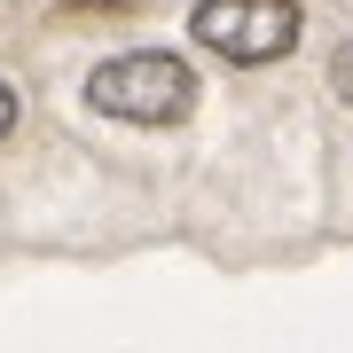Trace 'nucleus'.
<instances>
[{"label": "nucleus", "instance_id": "2", "mask_svg": "<svg viewBox=\"0 0 353 353\" xmlns=\"http://www.w3.org/2000/svg\"><path fill=\"white\" fill-rule=\"evenodd\" d=\"M189 32L228 63H275L299 48V8L290 0H196Z\"/></svg>", "mask_w": 353, "mask_h": 353}, {"label": "nucleus", "instance_id": "1", "mask_svg": "<svg viewBox=\"0 0 353 353\" xmlns=\"http://www.w3.org/2000/svg\"><path fill=\"white\" fill-rule=\"evenodd\" d=\"M87 102L102 118H126V126H181L196 102V71L181 63V55H110V63H94L87 79Z\"/></svg>", "mask_w": 353, "mask_h": 353}, {"label": "nucleus", "instance_id": "4", "mask_svg": "<svg viewBox=\"0 0 353 353\" xmlns=\"http://www.w3.org/2000/svg\"><path fill=\"white\" fill-rule=\"evenodd\" d=\"M8 126H16V94L0 87V134H8Z\"/></svg>", "mask_w": 353, "mask_h": 353}, {"label": "nucleus", "instance_id": "5", "mask_svg": "<svg viewBox=\"0 0 353 353\" xmlns=\"http://www.w3.org/2000/svg\"><path fill=\"white\" fill-rule=\"evenodd\" d=\"M63 8H134V0H63Z\"/></svg>", "mask_w": 353, "mask_h": 353}, {"label": "nucleus", "instance_id": "3", "mask_svg": "<svg viewBox=\"0 0 353 353\" xmlns=\"http://www.w3.org/2000/svg\"><path fill=\"white\" fill-rule=\"evenodd\" d=\"M330 87H338V94L353 102V39H345V48H338V55H330Z\"/></svg>", "mask_w": 353, "mask_h": 353}]
</instances>
